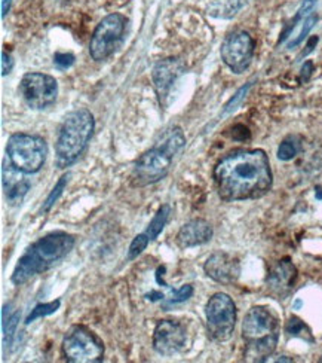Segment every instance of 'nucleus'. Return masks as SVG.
<instances>
[{
	"label": "nucleus",
	"mask_w": 322,
	"mask_h": 363,
	"mask_svg": "<svg viewBox=\"0 0 322 363\" xmlns=\"http://www.w3.org/2000/svg\"><path fill=\"white\" fill-rule=\"evenodd\" d=\"M217 194L226 203L262 199L272 188L270 162L262 149H239L214 167Z\"/></svg>",
	"instance_id": "obj_1"
},
{
	"label": "nucleus",
	"mask_w": 322,
	"mask_h": 363,
	"mask_svg": "<svg viewBox=\"0 0 322 363\" xmlns=\"http://www.w3.org/2000/svg\"><path fill=\"white\" fill-rule=\"evenodd\" d=\"M73 247L74 237L63 231L51 233L39 238L18 259L11 277L12 283L17 286L27 283L32 277L64 259Z\"/></svg>",
	"instance_id": "obj_2"
},
{
	"label": "nucleus",
	"mask_w": 322,
	"mask_h": 363,
	"mask_svg": "<svg viewBox=\"0 0 322 363\" xmlns=\"http://www.w3.org/2000/svg\"><path fill=\"white\" fill-rule=\"evenodd\" d=\"M186 145V138L181 128L168 130L161 142L153 146L135 162L132 172V184L135 186H147L158 184L170 173L174 157Z\"/></svg>",
	"instance_id": "obj_3"
},
{
	"label": "nucleus",
	"mask_w": 322,
	"mask_h": 363,
	"mask_svg": "<svg viewBox=\"0 0 322 363\" xmlns=\"http://www.w3.org/2000/svg\"><path fill=\"white\" fill-rule=\"evenodd\" d=\"M242 338L245 341V359L266 362L278 345L280 322L265 307H253L243 317Z\"/></svg>",
	"instance_id": "obj_4"
},
{
	"label": "nucleus",
	"mask_w": 322,
	"mask_h": 363,
	"mask_svg": "<svg viewBox=\"0 0 322 363\" xmlns=\"http://www.w3.org/2000/svg\"><path fill=\"white\" fill-rule=\"evenodd\" d=\"M94 128V115L88 109L73 111L66 116L55 143L58 169H67L79 160L92 138Z\"/></svg>",
	"instance_id": "obj_5"
},
{
	"label": "nucleus",
	"mask_w": 322,
	"mask_h": 363,
	"mask_svg": "<svg viewBox=\"0 0 322 363\" xmlns=\"http://www.w3.org/2000/svg\"><path fill=\"white\" fill-rule=\"evenodd\" d=\"M6 154L15 169L25 174H33L43 167L48 147L40 135L17 133L9 138Z\"/></svg>",
	"instance_id": "obj_6"
},
{
	"label": "nucleus",
	"mask_w": 322,
	"mask_h": 363,
	"mask_svg": "<svg viewBox=\"0 0 322 363\" xmlns=\"http://www.w3.org/2000/svg\"><path fill=\"white\" fill-rule=\"evenodd\" d=\"M61 350L66 360L71 363H97L104 359L103 341L82 325L69 329L63 340Z\"/></svg>",
	"instance_id": "obj_7"
},
{
	"label": "nucleus",
	"mask_w": 322,
	"mask_h": 363,
	"mask_svg": "<svg viewBox=\"0 0 322 363\" xmlns=\"http://www.w3.org/2000/svg\"><path fill=\"white\" fill-rule=\"evenodd\" d=\"M207 328L212 340L224 342L232 338L236 325V306L226 294H216L209 298L205 307Z\"/></svg>",
	"instance_id": "obj_8"
},
{
	"label": "nucleus",
	"mask_w": 322,
	"mask_h": 363,
	"mask_svg": "<svg viewBox=\"0 0 322 363\" xmlns=\"http://www.w3.org/2000/svg\"><path fill=\"white\" fill-rule=\"evenodd\" d=\"M127 27V18L120 13H110L100 21L91 38L89 54L96 62L109 58L120 45Z\"/></svg>",
	"instance_id": "obj_9"
},
{
	"label": "nucleus",
	"mask_w": 322,
	"mask_h": 363,
	"mask_svg": "<svg viewBox=\"0 0 322 363\" xmlns=\"http://www.w3.org/2000/svg\"><path fill=\"white\" fill-rule=\"evenodd\" d=\"M20 94L30 109L42 111L57 100L58 84L45 73H27L20 84Z\"/></svg>",
	"instance_id": "obj_10"
},
{
	"label": "nucleus",
	"mask_w": 322,
	"mask_h": 363,
	"mask_svg": "<svg viewBox=\"0 0 322 363\" xmlns=\"http://www.w3.org/2000/svg\"><path fill=\"white\" fill-rule=\"evenodd\" d=\"M222 58L224 65L236 74L243 73L253 62L254 40L248 32L236 30L226 36L222 43Z\"/></svg>",
	"instance_id": "obj_11"
},
{
	"label": "nucleus",
	"mask_w": 322,
	"mask_h": 363,
	"mask_svg": "<svg viewBox=\"0 0 322 363\" xmlns=\"http://www.w3.org/2000/svg\"><path fill=\"white\" fill-rule=\"evenodd\" d=\"M186 345V329L176 320H161L153 332V349L161 356H174Z\"/></svg>",
	"instance_id": "obj_12"
},
{
	"label": "nucleus",
	"mask_w": 322,
	"mask_h": 363,
	"mask_svg": "<svg viewBox=\"0 0 322 363\" xmlns=\"http://www.w3.org/2000/svg\"><path fill=\"white\" fill-rule=\"evenodd\" d=\"M205 274L220 284H234L241 274V264L226 252L212 253L204 265Z\"/></svg>",
	"instance_id": "obj_13"
},
{
	"label": "nucleus",
	"mask_w": 322,
	"mask_h": 363,
	"mask_svg": "<svg viewBox=\"0 0 322 363\" xmlns=\"http://www.w3.org/2000/svg\"><path fill=\"white\" fill-rule=\"evenodd\" d=\"M184 72V65L178 58H166L159 62L153 69V84H155L156 94L162 104L170 94L174 82L178 79L180 74Z\"/></svg>",
	"instance_id": "obj_14"
},
{
	"label": "nucleus",
	"mask_w": 322,
	"mask_h": 363,
	"mask_svg": "<svg viewBox=\"0 0 322 363\" xmlns=\"http://www.w3.org/2000/svg\"><path fill=\"white\" fill-rule=\"evenodd\" d=\"M25 173L15 169L11 161L5 160L2 164V185L5 196L11 206L21 204L25 194L30 189V182L24 177Z\"/></svg>",
	"instance_id": "obj_15"
},
{
	"label": "nucleus",
	"mask_w": 322,
	"mask_h": 363,
	"mask_svg": "<svg viewBox=\"0 0 322 363\" xmlns=\"http://www.w3.org/2000/svg\"><path fill=\"white\" fill-rule=\"evenodd\" d=\"M212 226L204 219H193L184 223L177 234V245L180 249H190L208 243L212 238Z\"/></svg>",
	"instance_id": "obj_16"
},
{
	"label": "nucleus",
	"mask_w": 322,
	"mask_h": 363,
	"mask_svg": "<svg viewBox=\"0 0 322 363\" xmlns=\"http://www.w3.org/2000/svg\"><path fill=\"white\" fill-rule=\"evenodd\" d=\"M297 276V269L294 264L291 262L288 258L280 261L273 267L270 274L268 277V286L269 289L276 295H285L291 287Z\"/></svg>",
	"instance_id": "obj_17"
},
{
	"label": "nucleus",
	"mask_w": 322,
	"mask_h": 363,
	"mask_svg": "<svg viewBox=\"0 0 322 363\" xmlns=\"http://www.w3.org/2000/svg\"><path fill=\"white\" fill-rule=\"evenodd\" d=\"M20 322V311L13 310L12 304L4 306L2 310V332H4V344L11 345L15 330H17Z\"/></svg>",
	"instance_id": "obj_18"
},
{
	"label": "nucleus",
	"mask_w": 322,
	"mask_h": 363,
	"mask_svg": "<svg viewBox=\"0 0 322 363\" xmlns=\"http://www.w3.org/2000/svg\"><path fill=\"white\" fill-rule=\"evenodd\" d=\"M170 215H171L170 204H163V206L159 207L155 218L151 219V222L149 223L147 230H146V234L150 237L151 241L156 240L159 237V234L163 231L168 219H170Z\"/></svg>",
	"instance_id": "obj_19"
},
{
	"label": "nucleus",
	"mask_w": 322,
	"mask_h": 363,
	"mask_svg": "<svg viewBox=\"0 0 322 363\" xmlns=\"http://www.w3.org/2000/svg\"><path fill=\"white\" fill-rule=\"evenodd\" d=\"M61 306V301L57 299V301H52V302H45V304H38L32 313H30L27 315L25 319V325H30L32 322H35L36 319H40V317H46L50 314H54Z\"/></svg>",
	"instance_id": "obj_20"
},
{
	"label": "nucleus",
	"mask_w": 322,
	"mask_h": 363,
	"mask_svg": "<svg viewBox=\"0 0 322 363\" xmlns=\"http://www.w3.org/2000/svg\"><path fill=\"white\" fill-rule=\"evenodd\" d=\"M69 177H70L69 173H67V174H63V176L59 177V180L55 184L54 189L51 191V194L48 195V199H46V201H45V204H43V207H42L43 213H46V211H50V210L52 208V206L58 201L59 196L63 195V192H64V189H66V186H67V184H69Z\"/></svg>",
	"instance_id": "obj_21"
},
{
	"label": "nucleus",
	"mask_w": 322,
	"mask_h": 363,
	"mask_svg": "<svg viewBox=\"0 0 322 363\" xmlns=\"http://www.w3.org/2000/svg\"><path fill=\"white\" fill-rule=\"evenodd\" d=\"M300 152V143L296 138L285 139L278 147V158L281 161H291Z\"/></svg>",
	"instance_id": "obj_22"
},
{
	"label": "nucleus",
	"mask_w": 322,
	"mask_h": 363,
	"mask_svg": "<svg viewBox=\"0 0 322 363\" xmlns=\"http://www.w3.org/2000/svg\"><path fill=\"white\" fill-rule=\"evenodd\" d=\"M285 330H287V334L291 335V337H300V338H304V340L309 338L312 341V337H311V332H309L308 326H306L300 319H297V317H291V319L287 323V326H285Z\"/></svg>",
	"instance_id": "obj_23"
},
{
	"label": "nucleus",
	"mask_w": 322,
	"mask_h": 363,
	"mask_svg": "<svg viewBox=\"0 0 322 363\" xmlns=\"http://www.w3.org/2000/svg\"><path fill=\"white\" fill-rule=\"evenodd\" d=\"M149 241H151V240H150V237H149L146 233H144V234H140V235H137V237L132 240V243H131V246H130L128 259L132 261V259L138 258V256H140V255L146 250V247H147V245H149Z\"/></svg>",
	"instance_id": "obj_24"
},
{
	"label": "nucleus",
	"mask_w": 322,
	"mask_h": 363,
	"mask_svg": "<svg viewBox=\"0 0 322 363\" xmlns=\"http://www.w3.org/2000/svg\"><path fill=\"white\" fill-rule=\"evenodd\" d=\"M192 295H193V287L190 284H184L180 287V289L171 291L170 298L166 299V302L168 304H180V302H184L189 298H192Z\"/></svg>",
	"instance_id": "obj_25"
},
{
	"label": "nucleus",
	"mask_w": 322,
	"mask_h": 363,
	"mask_svg": "<svg viewBox=\"0 0 322 363\" xmlns=\"http://www.w3.org/2000/svg\"><path fill=\"white\" fill-rule=\"evenodd\" d=\"M54 63L58 69L66 70L74 65V55L69 52H57L54 55Z\"/></svg>",
	"instance_id": "obj_26"
},
{
	"label": "nucleus",
	"mask_w": 322,
	"mask_h": 363,
	"mask_svg": "<svg viewBox=\"0 0 322 363\" xmlns=\"http://www.w3.org/2000/svg\"><path fill=\"white\" fill-rule=\"evenodd\" d=\"M250 89V85H245V86H242L238 93L230 99V101L226 104V109H224V112L226 113H229V112H232V111H235L238 106L241 104V101L243 100V97H245V94H247V91Z\"/></svg>",
	"instance_id": "obj_27"
},
{
	"label": "nucleus",
	"mask_w": 322,
	"mask_h": 363,
	"mask_svg": "<svg viewBox=\"0 0 322 363\" xmlns=\"http://www.w3.org/2000/svg\"><path fill=\"white\" fill-rule=\"evenodd\" d=\"M13 67V60L9 54H6V51L2 52V77H6L8 73H11Z\"/></svg>",
	"instance_id": "obj_28"
},
{
	"label": "nucleus",
	"mask_w": 322,
	"mask_h": 363,
	"mask_svg": "<svg viewBox=\"0 0 322 363\" xmlns=\"http://www.w3.org/2000/svg\"><path fill=\"white\" fill-rule=\"evenodd\" d=\"M312 63L311 62H308V63H304V66L301 67V79L303 81H308L309 79V77H311V72H312Z\"/></svg>",
	"instance_id": "obj_29"
},
{
	"label": "nucleus",
	"mask_w": 322,
	"mask_h": 363,
	"mask_svg": "<svg viewBox=\"0 0 322 363\" xmlns=\"http://www.w3.org/2000/svg\"><path fill=\"white\" fill-rule=\"evenodd\" d=\"M146 298H147V299H150L151 302H155V301L163 299V298H165V295H163V294H161V292H150L149 295H146Z\"/></svg>",
	"instance_id": "obj_30"
},
{
	"label": "nucleus",
	"mask_w": 322,
	"mask_h": 363,
	"mask_svg": "<svg viewBox=\"0 0 322 363\" xmlns=\"http://www.w3.org/2000/svg\"><path fill=\"white\" fill-rule=\"evenodd\" d=\"M11 4H12V0H2V18L6 17V13L11 8Z\"/></svg>",
	"instance_id": "obj_31"
},
{
	"label": "nucleus",
	"mask_w": 322,
	"mask_h": 363,
	"mask_svg": "<svg viewBox=\"0 0 322 363\" xmlns=\"http://www.w3.org/2000/svg\"><path fill=\"white\" fill-rule=\"evenodd\" d=\"M316 199L322 200V189L321 188H316Z\"/></svg>",
	"instance_id": "obj_32"
}]
</instances>
